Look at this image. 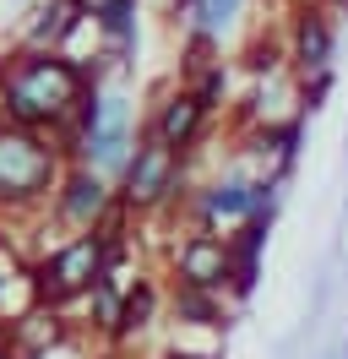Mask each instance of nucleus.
<instances>
[{"mask_svg": "<svg viewBox=\"0 0 348 359\" xmlns=\"http://www.w3.org/2000/svg\"><path fill=\"white\" fill-rule=\"evenodd\" d=\"M93 82L98 76H87L60 49H22L17 60H6V76H0V120L55 136L76 126Z\"/></svg>", "mask_w": 348, "mask_h": 359, "instance_id": "1", "label": "nucleus"}, {"mask_svg": "<svg viewBox=\"0 0 348 359\" xmlns=\"http://www.w3.org/2000/svg\"><path fill=\"white\" fill-rule=\"evenodd\" d=\"M65 169L71 163L55 147V136L0 120V212H33L55 202V185Z\"/></svg>", "mask_w": 348, "mask_h": 359, "instance_id": "2", "label": "nucleus"}, {"mask_svg": "<svg viewBox=\"0 0 348 359\" xmlns=\"http://www.w3.org/2000/svg\"><path fill=\"white\" fill-rule=\"evenodd\" d=\"M76 163L87 169H98V175H126L130 153H136V114H130V98L126 93H98V82L87 88L82 98V114H76Z\"/></svg>", "mask_w": 348, "mask_h": 359, "instance_id": "3", "label": "nucleus"}, {"mask_svg": "<svg viewBox=\"0 0 348 359\" xmlns=\"http://www.w3.org/2000/svg\"><path fill=\"white\" fill-rule=\"evenodd\" d=\"M278 191H283V180H272V175H261V180L218 175L213 185H201L191 202H185V212H191V224L201 234H218V229H239V224H250V218H272Z\"/></svg>", "mask_w": 348, "mask_h": 359, "instance_id": "4", "label": "nucleus"}, {"mask_svg": "<svg viewBox=\"0 0 348 359\" xmlns=\"http://www.w3.org/2000/svg\"><path fill=\"white\" fill-rule=\"evenodd\" d=\"M114 191H120L126 212H163V207H174L180 191H185V153H174L152 131H142V142H136V153H130Z\"/></svg>", "mask_w": 348, "mask_h": 359, "instance_id": "5", "label": "nucleus"}, {"mask_svg": "<svg viewBox=\"0 0 348 359\" xmlns=\"http://www.w3.org/2000/svg\"><path fill=\"white\" fill-rule=\"evenodd\" d=\"M169 272L174 289H207V294H229L234 289V245L229 234H185L169 250Z\"/></svg>", "mask_w": 348, "mask_h": 359, "instance_id": "6", "label": "nucleus"}, {"mask_svg": "<svg viewBox=\"0 0 348 359\" xmlns=\"http://www.w3.org/2000/svg\"><path fill=\"white\" fill-rule=\"evenodd\" d=\"M114 212H120V191H114L98 169L71 163L60 175V185H55V218H60L65 229L87 234V229H104Z\"/></svg>", "mask_w": 348, "mask_h": 359, "instance_id": "7", "label": "nucleus"}, {"mask_svg": "<svg viewBox=\"0 0 348 359\" xmlns=\"http://www.w3.org/2000/svg\"><path fill=\"white\" fill-rule=\"evenodd\" d=\"M332 39H337V33H332V17H326L321 6L300 0L294 27H288V60H294V71H300V82L332 71Z\"/></svg>", "mask_w": 348, "mask_h": 359, "instance_id": "8", "label": "nucleus"}, {"mask_svg": "<svg viewBox=\"0 0 348 359\" xmlns=\"http://www.w3.org/2000/svg\"><path fill=\"white\" fill-rule=\"evenodd\" d=\"M207 104H201V93L196 88H174L158 109H152V126L147 131L163 142V147H174V153H191L196 142H201V126H207Z\"/></svg>", "mask_w": 348, "mask_h": 359, "instance_id": "9", "label": "nucleus"}, {"mask_svg": "<svg viewBox=\"0 0 348 359\" xmlns=\"http://www.w3.org/2000/svg\"><path fill=\"white\" fill-rule=\"evenodd\" d=\"M33 17H39V22L27 27V49H60L65 33L82 27L87 6H82V0H49V6H39Z\"/></svg>", "mask_w": 348, "mask_h": 359, "instance_id": "10", "label": "nucleus"}, {"mask_svg": "<svg viewBox=\"0 0 348 359\" xmlns=\"http://www.w3.org/2000/svg\"><path fill=\"white\" fill-rule=\"evenodd\" d=\"M60 332H65L60 305H33L27 316H11V348H17L22 359H33L39 348L60 343Z\"/></svg>", "mask_w": 348, "mask_h": 359, "instance_id": "11", "label": "nucleus"}, {"mask_svg": "<svg viewBox=\"0 0 348 359\" xmlns=\"http://www.w3.org/2000/svg\"><path fill=\"white\" fill-rule=\"evenodd\" d=\"M152 311H158V289L136 278V289H126V299H120V321H114L109 343H120V348H126L130 337H142L152 327Z\"/></svg>", "mask_w": 348, "mask_h": 359, "instance_id": "12", "label": "nucleus"}, {"mask_svg": "<svg viewBox=\"0 0 348 359\" xmlns=\"http://www.w3.org/2000/svg\"><path fill=\"white\" fill-rule=\"evenodd\" d=\"M169 311L180 327H229V305L223 294H207V289H174Z\"/></svg>", "mask_w": 348, "mask_h": 359, "instance_id": "13", "label": "nucleus"}, {"mask_svg": "<svg viewBox=\"0 0 348 359\" xmlns=\"http://www.w3.org/2000/svg\"><path fill=\"white\" fill-rule=\"evenodd\" d=\"M239 11H245V0H196L191 27L201 33V39H213V44H218V39L239 22Z\"/></svg>", "mask_w": 348, "mask_h": 359, "instance_id": "14", "label": "nucleus"}, {"mask_svg": "<svg viewBox=\"0 0 348 359\" xmlns=\"http://www.w3.org/2000/svg\"><path fill=\"white\" fill-rule=\"evenodd\" d=\"M0 359H22L17 348H11V337H6V332H0Z\"/></svg>", "mask_w": 348, "mask_h": 359, "instance_id": "15", "label": "nucleus"}, {"mask_svg": "<svg viewBox=\"0 0 348 359\" xmlns=\"http://www.w3.org/2000/svg\"><path fill=\"white\" fill-rule=\"evenodd\" d=\"M180 11H196V0H174V17H180Z\"/></svg>", "mask_w": 348, "mask_h": 359, "instance_id": "16", "label": "nucleus"}, {"mask_svg": "<svg viewBox=\"0 0 348 359\" xmlns=\"http://www.w3.org/2000/svg\"><path fill=\"white\" fill-rule=\"evenodd\" d=\"M0 311H6V278H0Z\"/></svg>", "mask_w": 348, "mask_h": 359, "instance_id": "17", "label": "nucleus"}, {"mask_svg": "<svg viewBox=\"0 0 348 359\" xmlns=\"http://www.w3.org/2000/svg\"><path fill=\"white\" fill-rule=\"evenodd\" d=\"M332 6H337V11H343V6H348V0H332Z\"/></svg>", "mask_w": 348, "mask_h": 359, "instance_id": "18", "label": "nucleus"}, {"mask_svg": "<svg viewBox=\"0 0 348 359\" xmlns=\"http://www.w3.org/2000/svg\"><path fill=\"white\" fill-rule=\"evenodd\" d=\"M343 359H348V337H343Z\"/></svg>", "mask_w": 348, "mask_h": 359, "instance_id": "19", "label": "nucleus"}]
</instances>
